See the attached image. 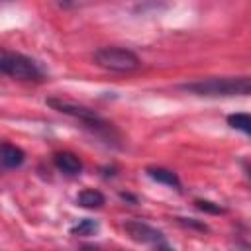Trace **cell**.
Here are the masks:
<instances>
[{"instance_id":"6","label":"cell","mask_w":251,"mask_h":251,"mask_svg":"<svg viewBox=\"0 0 251 251\" xmlns=\"http://www.w3.org/2000/svg\"><path fill=\"white\" fill-rule=\"evenodd\" d=\"M55 165H57L59 171H63V173L69 175V176H75V175H78V173L82 171L80 159H78L75 153H71V151H61V153H57V155H55Z\"/></svg>"},{"instance_id":"10","label":"cell","mask_w":251,"mask_h":251,"mask_svg":"<svg viewBox=\"0 0 251 251\" xmlns=\"http://www.w3.org/2000/svg\"><path fill=\"white\" fill-rule=\"evenodd\" d=\"M227 124L233 129H237V131H241V133L251 137V114H241V112L239 114H231V116H227Z\"/></svg>"},{"instance_id":"4","label":"cell","mask_w":251,"mask_h":251,"mask_svg":"<svg viewBox=\"0 0 251 251\" xmlns=\"http://www.w3.org/2000/svg\"><path fill=\"white\" fill-rule=\"evenodd\" d=\"M0 71L12 78L18 80H27V82H39L43 80V73L39 69V65L22 55V53H12V51H2L0 57Z\"/></svg>"},{"instance_id":"7","label":"cell","mask_w":251,"mask_h":251,"mask_svg":"<svg viewBox=\"0 0 251 251\" xmlns=\"http://www.w3.org/2000/svg\"><path fill=\"white\" fill-rule=\"evenodd\" d=\"M25 155L20 147L12 145V143H2V167L4 169H16L24 163Z\"/></svg>"},{"instance_id":"8","label":"cell","mask_w":251,"mask_h":251,"mask_svg":"<svg viewBox=\"0 0 251 251\" xmlns=\"http://www.w3.org/2000/svg\"><path fill=\"white\" fill-rule=\"evenodd\" d=\"M147 175H149L153 180L161 182V184L173 186V188H176V190L180 188V180H178L176 173H173V171H169V169H163V167H149V169H147Z\"/></svg>"},{"instance_id":"3","label":"cell","mask_w":251,"mask_h":251,"mask_svg":"<svg viewBox=\"0 0 251 251\" xmlns=\"http://www.w3.org/2000/svg\"><path fill=\"white\" fill-rule=\"evenodd\" d=\"M94 63L112 73H131L141 67L139 57L126 47H100L94 53Z\"/></svg>"},{"instance_id":"9","label":"cell","mask_w":251,"mask_h":251,"mask_svg":"<svg viewBox=\"0 0 251 251\" xmlns=\"http://www.w3.org/2000/svg\"><path fill=\"white\" fill-rule=\"evenodd\" d=\"M76 204L82 206V208H100L104 204V194L94 190V188H86V190H82L78 194Z\"/></svg>"},{"instance_id":"2","label":"cell","mask_w":251,"mask_h":251,"mask_svg":"<svg viewBox=\"0 0 251 251\" xmlns=\"http://www.w3.org/2000/svg\"><path fill=\"white\" fill-rule=\"evenodd\" d=\"M47 104L65 114V116H71L75 120H78L86 129H90L92 133L96 135H102V137H110L112 139V124H108L104 118H100L94 110L86 108V106H80L76 102H71V100H63V98H47Z\"/></svg>"},{"instance_id":"1","label":"cell","mask_w":251,"mask_h":251,"mask_svg":"<svg viewBox=\"0 0 251 251\" xmlns=\"http://www.w3.org/2000/svg\"><path fill=\"white\" fill-rule=\"evenodd\" d=\"M196 96H251V76H214L180 86Z\"/></svg>"},{"instance_id":"5","label":"cell","mask_w":251,"mask_h":251,"mask_svg":"<svg viewBox=\"0 0 251 251\" xmlns=\"http://www.w3.org/2000/svg\"><path fill=\"white\" fill-rule=\"evenodd\" d=\"M124 229L127 231V235L137 241V243H145V245H153V247H167V241H165V235L155 229L153 226L145 224V222H139V220H131V222H126Z\"/></svg>"},{"instance_id":"12","label":"cell","mask_w":251,"mask_h":251,"mask_svg":"<svg viewBox=\"0 0 251 251\" xmlns=\"http://www.w3.org/2000/svg\"><path fill=\"white\" fill-rule=\"evenodd\" d=\"M196 206H198L200 210H206V212H212V214L224 212L222 206H218V204H214V202H208V200H196Z\"/></svg>"},{"instance_id":"11","label":"cell","mask_w":251,"mask_h":251,"mask_svg":"<svg viewBox=\"0 0 251 251\" xmlns=\"http://www.w3.org/2000/svg\"><path fill=\"white\" fill-rule=\"evenodd\" d=\"M98 231V224L94 220H80L76 226L71 227V233L73 235H94Z\"/></svg>"}]
</instances>
